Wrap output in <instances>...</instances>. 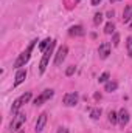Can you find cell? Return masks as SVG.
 Masks as SVG:
<instances>
[{"instance_id":"obj_1","label":"cell","mask_w":132,"mask_h":133,"mask_svg":"<svg viewBox=\"0 0 132 133\" xmlns=\"http://www.w3.org/2000/svg\"><path fill=\"white\" fill-rule=\"evenodd\" d=\"M36 43H37V39H34V40H31V42H30V45L27 46V50H25V51H23V53H22V54L17 57V61L14 62V66H16V68H20V66H23L27 62H28V61H30V57H31V53H33V48H34V45H36Z\"/></svg>"},{"instance_id":"obj_2","label":"cell","mask_w":132,"mask_h":133,"mask_svg":"<svg viewBox=\"0 0 132 133\" xmlns=\"http://www.w3.org/2000/svg\"><path fill=\"white\" fill-rule=\"evenodd\" d=\"M55 45H56V42L53 40L51 43H50V46L44 51V56H42V59H40V62H39V73L42 74L45 70H47V66H48V62H50V56L53 54V48H55Z\"/></svg>"},{"instance_id":"obj_3","label":"cell","mask_w":132,"mask_h":133,"mask_svg":"<svg viewBox=\"0 0 132 133\" xmlns=\"http://www.w3.org/2000/svg\"><path fill=\"white\" fill-rule=\"evenodd\" d=\"M25 119H27V115L22 113V111H17L16 115H13V121L9 124V130L11 132H17L22 127V124L25 122Z\"/></svg>"},{"instance_id":"obj_4","label":"cell","mask_w":132,"mask_h":133,"mask_svg":"<svg viewBox=\"0 0 132 133\" xmlns=\"http://www.w3.org/2000/svg\"><path fill=\"white\" fill-rule=\"evenodd\" d=\"M30 99H31V93H30V91L23 93L20 98H17V99L13 102V107H11V113H13V115H16V113L19 111V108H20L23 104H27V102H28Z\"/></svg>"},{"instance_id":"obj_5","label":"cell","mask_w":132,"mask_h":133,"mask_svg":"<svg viewBox=\"0 0 132 133\" xmlns=\"http://www.w3.org/2000/svg\"><path fill=\"white\" fill-rule=\"evenodd\" d=\"M67 53H68V48H67L65 45H62V46L58 48V51H56V54H55V65L59 66L64 61H65Z\"/></svg>"},{"instance_id":"obj_6","label":"cell","mask_w":132,"mask_h":133,"mask_svg":"<svg viewBox=\"0 0 132 133\" xmlns=\"http://www.w3.org/2000/svg\"><path fill=\"white\" fill-rule=\"evenodd\" d=\"M78 99H79L78 93H76V91H71V93H65V95H64L62 102H64V105H67V107H73V105L78 104Z\"/></svg>"},{"instance_id":"obj_7","label":"cell","mask_w":132,"mask_h":133,"mask_svg":"<svg viewBox=\"0 0 132 133\" xmlns=\"http://www.w3.org/2000/svg\"><path fill=\"white\" fill-rule=\"evenodd\" d=\"M53 95H55V91H53V90H45V91H42V93L34 99V105H42L44 102H47L48 99H51V98H53Z\"/></svg>"},{"instance_id":"obj_8","label":"cell","mask_w":132,"mask_h":133,"mask_svg":"<svg viewBox=\"0 0 132 133\" xmlns=\"http://www.w3.org/2000/svg\"><path fill=\"white\" fill-rule=\"evenodd\" d=\"M47 119H48V115L47 113H40L39 115V118H37V121H36V133H40L44 130V127H45V124H47Z\"/></svg>"},{"instance_id":"obj_9","label":"cell","mask_w":132,"mask_h":133,"mask_svg":"<svg viewBox=\"0 0 132 133\" xmlns=\"http://www.w3.org/2000/svg\"><path fill=\"white\" fill-rule=\"evenodd\" d=\"M98 54H99L101 59H107V56L110 54V43H109V42H103V43L99 45Z\"/></svg>"},{"instance_id":"obj_10","label":"cell","mask_w":132,"mask_h":133,"mask_svg":"<svg viewBox=\"0 0 132 133\" xmlns=\"http://www.w3.org/2000/svg\"><path fill=\"white\" fill-rule=\"evenodd\" d=\"M118 122H120L121 127H126L129 124V111L128 110H124V108L120 110V113H118Z\"/></svg>"},{"instance_id":"obj_11","label":"cell","mask_w":132,"mask_h":133,"mask_svg":"<svg viewBox=\"0 0 132 133\" xmlns=\"http://www.w3.org/2000/svg\"><path fill=\"white\" fill-rule=\"evenodd\" d=\"M68 34L73 36V37H81V36L86 34V31H84V28H82L81 25H75V26H71V28L68 30Z\"/></svg>"},{"instance_id":"obj_12","label":"cell","mask_w":132,"mask_h":133,"mask_svg":"<svg viewBox=\"0 0 132 133\" xmlns=\"http://www.w3.org/2000/svg\"><path fill=\"white\" fill-rule=\"evenodd\" d=\"M25 77H27V71H25V70H19V71H17V74H16V79H14V84H13V87H17V85H20V84L25 81Z\"/></svg>"},{"instance_id":"obj_13","label":"cell","mask_w":132,"mask_h":133,"mask_svg":"<svg viewBox=\"0 0 132 133\" xmlns=\"http://www.w3.org/2000/svg\"><path fill=\"white\" fill-rule=\"evenodd\" d=\"M132 19V5H128L123 11V22L124 23H129Z\"/></svg>"},{"instance_id":"obj_14","label":"cell","mask_w":132,"mask_h":133,"mask_svg":"<svg viewBox=\"0 0 132 133\" xmlns=\"http://www.w3.org/2000/svg\"><path fill=\"white\" fill-rule=\"evenodd\" d=\"M117 88H118V84H117V82H113V81H109V82H106V85H104V90H106V91H109V93L115 91Z\"/></svg>"},{"instance_id":"obj_15","label":"cell","mask_w":132,"mask_h":133,"mask_svg":"<svg viewBox=\"0 0 132 133\" xmlns=\"http://www.w3.org/2000/svg\"><path fill=\"white\" fill-rule=\"evenodd\" d=\"M51 42H53V40H51L50 37H47L45 40H42V42L39 43V50H40V51H45V50L50 46V43H51Z\"/></svg>"},{"instance_id":"obj_16","label":"cell","mask_w":132,"mask_h":133,"mask_svg":"<svg viewBox=\"0 0 132 133\" xmlns=\"http://www.w3.org/2000/svg\"><path fill=\"white\" fill-rule=\"evenodd\" d=\"M113 31H115V25H113L112 22L106 23V26H104V33L106 34H113Z\"/></svg>"},{"instance_id":"obj_17","label":"cell","mask_w":132,"mask_h":133,"mask_svg":"<svg viewBox=\"0 0 132 133\" xmlns=\"http://www.w3.org/2000/svg\"><path fill=\"white\" fill-rule=\"evenodd\" d=\"M109 121H110L112 124H117V122H118V113H115L113 110L109 111Z\"/></svg>"},{"instance_id":"obj_18","label":"cell","mask_w":132,"mask_h":133,"mask_svg":"<svg viewBox=\"0 0 132 133\" xmlns=\"http://www.w3.org/2000/svg\"><path fill=\"white\" fill-rule=\"evenodd\" d=\"M126 48H128V54L132 57V36L126 39Z\"/></svg>"},{"instance_id":"obj_19","label":"cell","mask_w":132,"mask_h":133,"mask_svg":"<svg viewBox=\"0 0 132 133\" xmlns=\"http://www.w3.org/2000/svg\"><path fill=\"white\" fill-rule=\"evenodd\" d=\"M99 116H101V108H93L90 111V118L92 119H98Z\"/></svg>"},{"instance_id":"obj_20","label":"cell","mask_w":132,"mask_h":133,"mask_svg":"<svg viewBox=\"0 0 132 133\" xmlns=\"http://www.w3.org/2000/svg\"><path fill=\"white\" fill-rule=\"evenodd\" d=\"M98 82H101V84H106V82H109V73L106 71V73H103L101 76H99Z\"/></svg>"},{"instance_id":"obj_21","label":"cell","mask_w":132,"mask_h":133,"mask_svg":"<svg viewBox=\"0 0 132 133\" xmlns=\"http://www.w3.org/2000/svg\"><path fill=\"white\" fill-rule=\"evenodd\" d=\"M103 17H104V16H103L101 12H97L95 17H93V23H95V25H99V23L103 22Z\"/></svg>"},{"instance_id":"obj_22","label":"cell","mask_w":132,"mask_h":133,"mask_svg":"<svg viewBox=\"0 0 132 133\" xmlns=\"http://www.w3.org/2000/svg\"><path fill=\"white\" fill-rule=\"evenodd\" d=\"M112 43H113V46H118V43H120V34H113V39H112Z\"/></svg>"},{"instance_id":"obj_23","label":"cell","mask_w":132,"mask_h":133,"mask_svg":"<svg viewBox=\"0 0 132 133\" xmlns=\"http://www.w3.org/2000/svg\"><path fill=\"white\" fill-rule=\"evenodd\" d=\"M75 71H76V66H68V68H67V71H65V74L67 76H71V74H73V73H75Z\"/></svg>"},{"instance_id":"obj_24","label":"cell","mask_w":132,"mask_h":133,"mask_svg":"<svg viewBox=\"0 0 132 133\" xmlns=\"http://www.w3.org/2000/svg\"><path fill=\"white\" fill-rule=\"evenodd\" d=\"M58 133H68V129H65V127H61V129L58 130Z\"/></svg>"},{"instance_id":"obj_25","label":"cell","mask_w":132,"mask_h":133,"mask_svg":"<svg viewBox=\"0 0 132 133\" xmlns=\"http://www.w3.org/2000/svg\"><path fill=\"white\" fill-rule=\"evenodd\" d=\"M101 2H103V0H92V5H93V6H97V5L101 3Z\"/></svg>"},{"instance_id":"obj_26","label":"cell","mask_w":132,"mask_h":133,"mask_svg":"<svg viewBox=\"0 0 132 133\" xmlns=\"http://www.w3.org/2000/svg\"><path fill=\"white\" fill-rule=\"evenodd\" d=\"M113 14H115L113 11H109V12H107V17H113Z\"/></svg>"},{"instance_id":"obj_27","label":"cell","mask_w":132,"mask_h":133,"mask_svg":"<svg viewBox=\"0 0 132 133\" xmlns=\"http://www.w3.org/2000/svg\"><path fill=\"white\" fill-rule=\"evenodd\" d=\"M113 2H118V0H110V3H113Z\"/></svg>"},{"instance_id":"obj_28","label":"cell","mask_w":132,"mask_h":133,"mask_svg":"<svg viewBox=\"0 0 132 133\" xmlns=\"http://www.w3.org/2000/svg\"><path fill=\"white\" fill-rule=\"evenodd\" d=\"M131 30H132V23H131Z\"/></svg>"},{"instance_id":"obj_29","label":"cell","mask_w":132,"mask_h":133,"mask_svg":"<svg viewBox=\"0 0 132 133\" xmlns=\"http://www.w3.org/2000/svg\"><path fill=\"white\" fill-rule=\"evenodd\" d=\"M131 133H132V132H131Z\"/></svg>"}]
</instances>
